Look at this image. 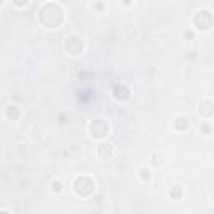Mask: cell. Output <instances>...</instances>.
<instances>
[{"label": "cell", "mask_w": 214, "mask_h": 214, "mask_svg": "<svg viewBox=\"0 0 214 214\" xmlns=\"http://www.w3.org/2000/svg\"><path fill=\"white\" fill-rule=\"evenodd\" d=\"M171 196H172V197H176V199H177V197H181V189H179V187L172 189V191H171Z\"/></svg>", "instance_id": "cell-1"}, {"label": "cell", "mask_w": 214, "mask_h": 214, "mask_svg": "<svg viewBox=\"0 0 214 214\" xmlns=\"http://www.w3.org/2000/svg\"><path fill=\"white\" fill-rule=\"evenodd\" d=\"M140 174H142V177H144V179H146V177H149V171H142Z\"/></svg>", "instance_id": "cell-2"}]
</instances>
